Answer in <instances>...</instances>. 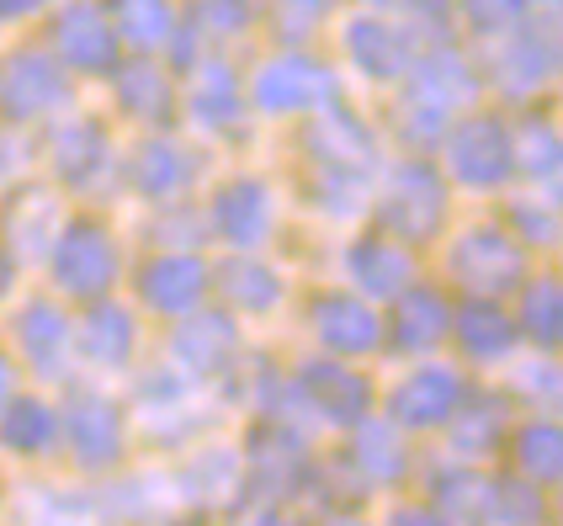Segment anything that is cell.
<instances>
[{
    "label": "cell",
    "mask_w": 563,
    "mask_h": 526,
    "mask_svg": "<svg viewBox=\"0 0 563 526\" xmlns=\"http://www.w3.org/2000/svg\"><path fill=\"white\" fill-rule=\"evenodd\" d=\"M345 54L367 80H399L415 64V43H409V32H399L383 17H356L345 28Z\"/></svg>",
    "instance_id": "obj_22"
},
{
    "label": "cell",
    "mask_w": 563,
    "mask_h": 526,
    "mask_svg": "<svg viewBox=\"0 0 563 526\" xmlns=\"http://www.w3.org/2000/svg\"><path fill=\"white\" fill-rule=\"evenodd\" d=\"M516 452V473L532 479L537 490H553L563 473V431L559 420H527L516 436H505Z\"/></svg>",
    "instance_id": "obj_29"
},
{
    "label": "cell",
    "mask_w": 563,
    "mask_h": 526,
    "mask_svg": "<svg viewBox=\"0 0 563 526\" xmlns=\"http://www.w3.org/2000/svg\"><path fill=\"white\" fill-rule=\"evenodd\" d=\"M16 341H22V357L37 377H64L69 368V319L54 304H27L16 314Z\"/></svg>",
    "instance_id": "obj_25"
},
{
    "label": "cell",
    "mask_w": 563,
    "mask_h": 526,
    "mask_svg": "<svg viewBox=\"0 0 563 526\" xmlns=\"http://www.w3.org/2000/svg\"><path fill=\"white\" fill-rule=\"evenodd\" d=\"M463 11H468V28L473 32L495 37V32L516 28V22L527 17V0H463Z\"/></svg>",
    "instance_id": "obj_42"
},
{
    "label": "cell",
    "mask_w": 563,
    "mask_h": 526,
    "mask_svg": "<svg viewBox=\"0 0 563 526\" xmlns=\"http://www.w3.org/2000/svg\"><path fill=\"white\" fill-rule=\"evenodd\" d=\"M527 6H542V11H553V6H559V0H527Z\"/></svg>",
    "instance_id": "obj_54"
},
{
    "label": "cell",
    "mask_w": 563,
    "mask_h": 526,
    "mask_svg": "<svg viewBox=\"0 0 563 526\" xmlns=\"http://www.w3.org/2000/svg\"><path fill=\"white\" fill-rule=\"evenodd\" d=\"M170 526H213L208 516H187V522H170Z\"/></svg>",
    "instance_id": "obj_53"
},
{
    "label": "cell",
    "mask_w": 563,
    "mask_h": 526,
    "mask_svg": "<svg viewBox=\"0 0 563 526\" xmlns=\"http://www.w3.org/2000/svg\"><path fill=\"white\" fill-rule=\"evenodd\" d=\"M516 330H521L542 357L559 351V341H563V287H559V277L521 282V319H516Z\"/></svg>",
    "instance_id": "obj_30"
},
{
    "label": "cell",
    "mask_w": 563,
    "mask_h": 526,
    "mask_svg": "<svg viewBox=\"0 0 563 526\" xmlns=\"http://www.w3.org/2000/svg\"><path fill=\"white\" fill-rule=\"evenodd\" d=\"M191 176V160L181 144H170V139H150V144H139V155H133V186L144 191V197H176Z\"/></svg>",
    "instance_id": "obj_35"
},
{
    "label": "cell",
    "mask_w": 563,
    "mask_h": 526,
    "mask_svg": "<svg viewBox=\"0 0 563 526\" xmlns=\"http://www.w3.org/2000/svg\"><path fill=\"white\" fill-rule=\"evenodd\" d=\"M345 277L356 282L362 298H394L405 293L415 266H409V250L388 234H367V240H351L345 245Z\"/></svg>",
    "instance_id": "obj_21"
},
{
    "label": "cell",
    "mask_w": 563,
    "mask_h": 526,
    "mask_svg": "<svg viewBox=\"0 0 563 526\" xmlns=\"http://www.w3.org/2000/svg\"><path fill=\"white\" fill-rule=\"evenodd\" d=\"M409 6H415L420 17H446V11H452V0H409Z\"/></svg>",
    "instance_id": "obj_49"
},
{
    "label": "cell",
    "mask_w": 563,
    "mask_h": 526,
    "mask_svg": "<svg viewBox=\"0 0 563 526\" xmlns=\"http://www.w3.org/2000/svg\"><path fill=\"white\" fill-rule=\"evenodd\" d=\"M251 101L272 118L287 112H313V107H330L335 101V75L309 54H277L255 69L251 80Z\"/></svg>",
    "instance_id": "obj_7"
},
{
    "label": "cell",
    "mask_w": 563,
    "mask_h": 526,
    "mask_svg": "<svg viewBox=\"0 0 563 526\" xmlns=\"http://www.w3.org/2000/svg\"><path fill=\"white\" fill-rule=\"evenodd\" d=\"M59 436L69 441L75 463L91 468V473H107V468L123 463V447H128L123 409L107 394H75L59 415Z\"/></svg>",
    "instance_id": "obj_8"
},
{
    "label": "cell",
    "mask_w": 563,
    "mask_h": 526,
    "mask_svg": "<svg viewBox=\"0 0 563 526\" xmlns=\"http://www.w3.org/2000/svg\"><path fill=\"white\" fill-rule=\"evenodd\" d=\"M165 43H176L170 54H176V69H191L197 64V22H187V28H170V37Z\"/></svg>",
    "instance_id": "obj_46"
},
{
    "label": "cell",
    "mask_w": 563,
    "mask_h": 526,
    "mask_svg": "<svg viewBox=\"0 0 563 526\" xmlns=\"http://www.w3.org/2000/svg\"><path fill=\"white\" fill-rule=\"evenodd\" d=\"M54 171H59V182L75 186V191L96 186V176L107 171V133H101V123H91V118L64 123L59 133H54Z\"/></svg>",
    "instance_id": "obj_26"
},
{
    "label": "cell",
    "mask_w": 563,
    "mask_h": 526,
    "mask_svg": "<svg viewBox=\"0 0 563 526\" xmlns=\"http://www.w3.org/2000/svg\"><path fill=\"white\" fill-rule=\"evenodd\" d=\"M388 526H452V522L441 516L437 505H399V511L388 516Z\"/></svg>",
    "instance_id": "obj_45"
},
{
    "label": "cell",
    "mask_w": 563,
    "mask_h": 526,
    "mask_svg": "<svg viewBox=\"0 0 563 526\" xmlns=\"http://www.w3.org/2000/svg\"><path fill=\"white\" fill-rule=\"evenodd\" d=\"M309 479H319L303 436L292 431L287 420H266L251 436V452H245V484L255 500H292Z\"/></svg>",
    "instance_id": "obj_4"
},
{
    "label": "cell",
    "mask_w": 563,
    "mask_h": 526,
    "mask_svg": "<svg viewBox=\"0 0 563 526\" xmlns=\"http://www.w3.org/2000/svg\"><path fill=\"white\" fill-rule=\"evenodd\" d=\"M335 526H362V522H335Z\"/></svg>",
    "instance_id": "obj_56"
},
{
    "label": "cell",
    "mask_w": 563,
    "mask_h": 526,
    "mask_svg": "<svg viewBox=\"0 0 563 526\" xmlns=\"http://www.w3.org/2000/svg\"><path fill=\"white\" fill-rule=\"evenodd\" d=\"M48 261H54V282L69 298H101L118 282V245H112V234L96 218L59 223V234L48 245Z\"/></svg>",
    "instance_id": "obj_3"
},
{
    "label": "cell",
    "mask_w": 563,
    "mask_h": 526,
    "mask_svg": "<svg viewBox=\"0 0 563 526\" xmlns=\"http://www.w3.org/2000/svg\"><path fill=\"white\" fill-rule=\"evenodd\" d=\"M377 223L388 229V240H405V245L437 240L446 223V176L426 160H405L383 186Z\"/></svg>",
    "instance_id": "obj_1"
},
{
    "label": "cell",
    "mask_w": 563,
    "mask_h": 526,
    "mask_svg": "<svg viewBox=\"0 0 563 526\" xmlns=\"http://www.w3.org/2000/svg\"><path fill=\"white\" fill-rule=\"evenodd\" d=\"M309 155L319 171H335V176H373L377 139L356 112H345V107L330 101L324 118L309 128Z\"/></svg>",
    "instance_id": "obj_13"
},
{
    "label": "cell",
    "mask_w": 563,
    "mask_h": 526,
    "mask_svg": "<svg viewBox=\"0 0 563 526\" xmlns=\"http://www.w3.org/2000/svg\"><path fill=\"white\" fill-rule=\"evenodd\" d=\"M11 282H16V261H11V255L0 250V298L11 293Z\"/></svg>",
    "instance_id": "obj_50"
},
{
    "label": "cell",
    "mask_w": 563,
    "mask_h": 526,
    "mask_svg": "<svg viewBox=\"0 0 563 526\" xmlns=\"http://www.w3.org/2000/svg\"><path fill=\"white\" fill-rule=\"evenodd\" d=\"M133 346H139V319L123 304H96L86 314V325H80L86 362H96V368H123L128 357H133Z\"/></svg>",
    "instance_id": "obj_27"
},
{
    "label": "cell",
    "mask_w": 563,
    "mask_h": 526,
    "mask_svg": "<svg viewBox=\"0 0 563 526\" xmlns=\"http://www.w3.org/2000/svg\"><path fill=\"white\" fill-rule=\"evenodd\" d=\"M510 223L521 229L527 245H553V240H559V218H553L548 202H537V197H521V202L510 208Z\"/></svg>",
    "instance_id": "obj_43"
},
{
    "label": "cell",
    "mask_w": 563,
    "mask_h": 526,
    "mask_svg": "<svg viewBox=\"0 0 563 526\" xmlns=\"http://www.w3.org/2000/svg\"><path fill=\"white\" fill-rule=\"evenodd\" d=\"M309 330L335 357H373L383 346V314L362 293H319L309 304Z\"/></svg>",
    "instance_id": "obj_9"
},
{
    "label": "cell",
    "mask_w": 563,
    "mask_h": 526,
    "mask_svg": "<svg viewBox=\"0 0 563 526\" xmlns=\"http://www.w3.org/2000/svg\"><path fill=\"white\" fill-rule=\"evenodd\" d=\"M213 234L229 240L234 250H261L272 240V191L266 182H255V176H234V182L219 186V197H213Z\"/></svg>",
    "instance_id": "obj_15"
},
{
    "label": "cell",
    "mask_w": 563,
    "mask_h": 526,
    "mask_svg": "<svg viewBox=\"0 0 563 526\" xmlns=\"http://www.w3.org/2000/svg\"><path fill=\"white\" fill-rule=\"evenodd\" d=\"M330 6H335V0H282V11L292 17V22H287V28H292V32L313 28V22H319V17H324Z\"/></svg>",
    "instance_id": "obj_44"
},
{
    "label": "cell",
    "mask_w": 563,
    "mask_h": 526,
    "mask_svg": "<svg viewBox=\"0 0 563 526\" xmlns=\"http://www.w3.org/2000/svg\"><path fill=\"white\" fill-rule=\"evenodd\" d=\"M484 484L489 473H473V468H431V505L452 526H468L484 516Z\"/></svg>",
    "instance_id": "obj_36"
},
{
    "label": "cell",
    "mask_w": 563,
    "mask_h": 526,
    "mask_svg": "<svg viewBox=\"0 0 563 526\" xmlns=\"http://www.w3.org/2000/svg\"><path fill=\"white\" fill-rule=\"evenodd\" d=\"M505 436H510V404L505 394H484V388H463L457 409L446 415V447L457 458H489L500 452Z\"/></svg>",
    "instance_id": "obj_18"
},
{
    "label": "cell",
    "mask_w": 563,
    "mask_h": 526,
    "mask_svg": "<svg viewBox=\"0 0 563 526\" xmlns=\"http://www.w3.org/2000/svg\"><path fill=\"white\" fill-rule=\"evenodd\" d=\"M405 75H409V96L431 101L441 112H457V107H468L478 96V69L457 48H431L426 59L409 64Z\"/></svg>",
    "instance_id": "obj_24"
},
{
    "label": "cell",
    "mask_w": 563,
    "mask_h": 526,
    "mask_svg": "<svg viewBox=\"0 0 563 526\" xmlns=\"http://www.w3.org/2000/svg\"><path fill=\"white\" fill-rule=\"evenodd\" d=\"M516 133L500 118H468V123L446 128V171L473 191H495L516 176Z\"/></svg>",
    "instance_id": "obj_5"
},
{
    "label": "cell",
    "mask_w": 563,
    "mask_h": 526,
    "mask_svg": "<svg viewBox=\"0 0 563 526\" xmlns=\"http://www.w3.org/2000/svg\"><path fill=\"white\" fill-rule=\"evenodd\" d=\"M48 0H0V22H16V17H32V11H43Z\"/></svg>",
    "instance_id": "obj_47"
},
{
    "label": "cell",
    "mask_w": 563,
    "mask_h": 526,
    "mask_svg": "<svg viewBox=\"0 0 563 526\" xmlns=\"http://www.w3.org/2000/svg\"><path fill=\"white\" fill-rule=\"evenodd\" d=\"M255 526H303V522H287V516H261Z\"/></svg>",
    "instance_id": "obj_52"
},
{
    "label": "cell",
    "mask_w": 563,
    "mask_h": 526,
    "mask_svg": "<svg viewBox=\"0 0 563 526\" xmlns=\"http://www.w3.org/2000/svg\"><path fill=\"white\" fill-rule=\"evenodd\" d=\"M388 304H394V314H388V325H383V346L426 357V351H437V346L446 341V330H452V304H446V293H437V287H415V282H409L405 293H394Z\"/></svg>",
    "instance_id": "obj_14"
},
{
    "label": "cell",
    "mask_w": 563,
    "mask_h": 526,
    "mask_svg": "<svg viewBox=\"0 0 563 526\" xmlns=\"http://www.w3.org/2000/svg\"><path fill=\"white\" fill-rule=\"evenodd\" d=\"M11 165H16V144L0 133V176H11Z\"/></svg>",
    "instance_id": "obj_51"
},
{
    "label": "cell",
    "mask_w": 563,
    "mask_h": 526,
    "mask_svg": "<svg viewBox=\"0 0 563 526\" xmlns=\"http://www.w3.org/2000/svg\"><path fill=\"white\" fill-rule=\"evenodd\" d=\"M0 441L11 447V452H22V458H43L54 441H59V409L43 399H32V394H11L5 409H0Z\"/></svg>",
    "instance_id": "obj_28"
},
{
    "label": "cell",
    "mask_w": 563,
    "mask_h": 526,
    "mask_svg": "<svg viewBox=\"0 0 563 526\" xmlns=\"http://www.w3.org/2000/svg\"><path fill=\"white\" fill-rule=\"evenodd\" d=\"M345 463L356 473L362 490H377V484H399L409 473V441L394 420H356L351 426V452Z\"/></svg>",
    "instance_id": "obj_20"
},
{
    "label": "cell",
    "mask_w": 563,
    "mask_h": 526,
    "mask_svg": "<svg viewBox=\"0 0 563 526\" xmlns=\"http://www.w3.org/2000/svg\"><path fill=\"white\" fill-rule=\"evenodd\" d=\"M16 394V368H11V357L0 351V409H5V399Z\"/></svg>",
    "instance_id": "obj_48"
},
{
    "label": "cell",
    "mask_w": 563,
    "mask_h": 526,
    "mask_svg": "<svg viewBox=\"0 0 563 526\" xmlns=\"http://www.w3.org/2000/svg\"><path fill=\"white\" fill-rule=\"evenodd\" d=\"M292 388L303 399V415H319L324 426H345L351 431L356 420L373 415V383H367V372H356L341 357H313V362H303L298 377H292Z\"/></svg>",
    "instance_id": "obj_6"
},
{
    "label": "cell",
    "mask_w": 563,
    "mask_h": 526,
    "mask_svg": "<svg viewBox=\"0 0 563 526\" xmlns=\"http://www.w3.org/2000/svg\"><path fill=\"white\" fill-rule=\"evenodd\" d=\"M446 123H452V112H441V107L420 101V96H405V107H399V133L409 144H420V150H437L446 139Z\"/></svg>",
    "instance_id": "obj_40"
},
{
    "label": "cell",
    "mask_w": 563,
    "mask_h": 526,
    "mask_svg": "<svg viewBox=\"0 0 563 526\" xmlns=\"http://www.w3.org/2000/svg\"><path fill=\"white\" fill-rule=\"evenodd\" d=\"M484 526H542V490L521 473H500L484 484Z\"/></svg>",
    "instance_id": "obj_33"
},
{
    "label": "cell",
    "mask_w": 563,
    "mask_h": 526,
    "mask_svg": "<svg viewBox=\"0 0 563 526\" xmlns=\"http://www.w3.org/2000/svg\"><path fill=\"white\" fill-rule=\"evenodd\" d=\"M208 287H213V277H208V266L191 250H165L139 272V298L155 314H170V319L197 309L208 298Z\"/></svg>",
    "instance_id": "obj_16"
},
{
    "label": "cell",
    "mask_w": 563,
    "mask_h": 526,
    "mask_svg": "<svg viewBox=\"0 0 563 526\" xmlns=\"http://www.w3.org/2000/svg\"><path fill=\"white\" fill-rule=\"evenodd\" d=\"M559 69V43H553V22L542 28H521L495 59V86L505 96H537Z\"/></svg>",
    "instance_id": "obj_19"
},
{
    "label": "cell",
    "mask_w": 563,
    "mask_h": 526,
    "mask_svg": "<svg viewBox=\"0 0 563 526\" xmlns=\"http://www.w3.org/2000/svg\"><path fill=\"white\" fill-rule=\"evenodd\" d=\"M255 17V0H191V22L197 32H245Z\"/></svg>",
    "instance_id": "obj_41"
},
{
    "label": "cell",
    "mask_w": 563,
    "mask_h": 526,
    "mask_svg": "<svg viewBox=\"0 0 563 526\" xmlns=\"http://www.w3.org/2000/svg\"><path fill=\"white\" fill-rule=\"evenodd\" d=\"M367 6H394V0H367Z\"/></svg>",
    "instance_id": "obj_55"
},
{
    "label": "cell",
    "mask_w": 563,
    "mask_h": 526,
    "mask_svg": "<svg viewBox=\"0 0 563 526\" xmlns=\"http://www.w3.org/2000/svg\"><path fill=\"white\" fill-rule=\"evenodd\" d=\"M59 101H69V86H64L59 59L32 54V48L5 59V69H0V107H5V118L32 123V118L54 112Z\"/></svg>",
    "instance_id": "obj_12"
},
{
    "label": "cell",
    "mask_w": 563,
    "mask_h": 526,
    "mask_svg": "<svg viewBox=\"0 0 563 526\" xmlns=\"http://www.w3.org/2000/svg\"><path fill=\"white\" fill-rule=\"evenodd\" d=\"M457 399H463V377L452 368H415L388 394V420L399 426V431H437V426H446V415L457 409Z\"/></svg>",
    "instance_id": "obj_11"
},
{
    "label": "cell",
    "mask_w": 563,
    "mask_h": 526,
    "mask_svg": "<svg viewBox=\"0 0 563 526\" xmlns=\"http://www.w3.org/2000/svg\"><path fill=\"white\" fill-rule=\"evenodd\" d=\"M240 112H245V101H240V80H234V69L229 64H197V75H191V118L202 128H234L240 123Z\"/></svg>",
    "instance_id": "obj_31"
},
{
    "label": "cell",
    "mask_w": 563,
    "mask_h": 526,
    "mask_svg": "<svg viewBox=\"0 0 563 526\" xmlns=\"http://www.w3.org/2000/svg\"><path fill=\"white\" fill-rule=\"evenodd\" d=\"M176 28V11L170 0H118L112 6V32L128 37L133 48H159Z\"/></svg>",
    "instance_id": "obj_38"
},
{
    "label": "cell",
    "mask_w": 563,
    "mask_h": 526,
    "mask_svg": "<svg viewBox=\"0 0 563 526\" xmlns=\"http://www.w3.org/2000/svg\"><path fill=\"white\" fill-rule=\"evenodd\" d=\"M59 202L48 191H22V202L11 208V240L22 255H48L54 234H59Z\"/></svg>",
    "instance_id": "obj_37"
},
{
    "label": "cell",
    "mask_w": 563,
    "mask_h": 526,
    "mask_svg": "<svg viewBox=\"0 0 563 526\" xmlns=\"http://www.w3.org/2000/svg\"><path fill=\"white\" fill-rule=\"evenodd\" d=\"M112 75H118V101H123L128 118H139V123H165L170 118V80L150 59L118 64Z\"/></svg>",
    "instance_id": "obj_32"
},
{
    "label": "cell",
    "mask_w": 563,
    "mask_h": 526,
    "mask_svg": "<svg viewBox=\"0 0 563 526\" xmlns=\"http://www.w3.org/2000/svg\"><path fill=\"white\" fill-rule=\"evenodd\" d=\"M54 48L69 69H86V75H107L118 69V32L107 22V11L96 6H64L59 22H54Z\"/></svg>",
    "instance_id": "obj_17"
},
{
    "label": "cell",
    "mask_w": 563,
    "mask_h": 526,
    "mask_svg": "<svg viewBox=\"0 0 563 526\" xmlns=\"http://www.w3.org/2000/svg\"><path fill=\"white\" fill-rule=\"evenodd\" d=\"M510 144H516V171H527L532 182L553 191V182H559V128L548 118H532L521 128V139H510Z\"/></svg>",
    "instance_id": "obj_39"
},
{
    "label": "cell",
    "mask_w": 563,
    "mask_h": 526,
    "mask_svg": "<svg viewBox=\"0 0 563 526\" xmlns=\"http://www.w3.org/2000/svg\"><path fill=\"white\" fill-rule=\"evenodd\" d=\"M446 266H452V282L468 287L473 298H500V293H516L527 282V250L495 223H473L457 234Z\"/></svg>",
    "instance_id": "obj_2"
},
{
    "label": "cell",
    "mask_w": 563,
    "mask_h": 526,
    "mask_svg": "<svg viewBox=\"0 0 563 526\" xmlns=\"http://www.w3.org/2000/svg\"><path fill=\"white\" fill-rule=\"evenodd\" d=\"M219 293L240 314H272L282 304V293H287V282L261 261H229L219 272Z\"/></svg>",
    "instance_id": "obj_34"
},
{
    "label": "cell",
    "mask_w": 563,
    "mask_h": 526,
    "mask_svg": "<svg viewBox=\"0 0 563 526\" xmlns=\"http://www.w3.org/2000/svg\"><path fill=\"white\" fill-rule=\"evenodd\" d=\"M170 357L176 368L191 372V377H213V372H229L240 362V325L234 314L223 309H197L181 314L176 336H170Z\"/></svg>",
    "instance_id": "obj_10"
},
{
    "label": "cell",
    "mask_w": 563,
    "mask_h": 526,
    "mask_svg": "<svg viewBox=\"0 0 563 526\" xmlns=\"http://www.w3.org/2000/svg\"><path fill=\"white\" fill-rule=\"evenodd\" d=\"M452 336L463 341L478 368H495L505 362L516 341H521V330H516V319L500 309V298H468L463 309H452Z\"/></svg>",
    "instance_id": "obj_23"
}]
</instances>
